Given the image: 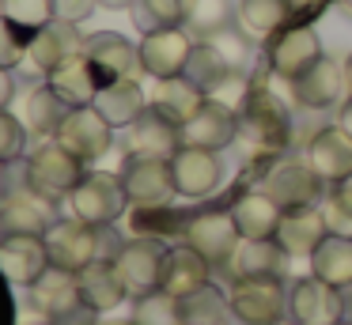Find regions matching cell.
Returning <instances> with one entry per match:
<instances>
[{"mask_svg": "<svg viewBox=\"0 0 352 325\" xmlns=\"http://www.w3.org/2000/svg\"><path fill=\"white\" fill-rule=\"evenodd\" d=\"M208 276H212V265H208L205 257H201L197 249L190 246V242H178V246H170L167 269H163V291H167V295L186 299L190 291L205 287Z\"/></svg>", "mask_w": 352, "mask_h": 325, "instance_id": "29", "label": "cell"}, {"mask_svg": "<svg viewBox=\"0 0 352 325\" xmlns=\"http://www.w3.org/2000/svg\"><path fill=\"white\" fill-rule=\"evenodd\" d=\"M57 201L34 193L23 181V189H8V197L0 201V212H4V231L8 234H46L50 227L57 223Z\"/></svg>", "mask_w": 352, "mask_h": 325, "instance_id": "20", "label": "cell"}, {"mask_svg": "<svg viewBox=\"0 0 352 325\" xmlns=\"http://www.w3.org/2000/svg\"><path fill=\"white\" fill-rule=\"evenodd\" d=\"M228 212H231V219H235L243 238H276V227H280V216H284V208L265 189H246V193H239Z\"/></svg>", "mask_w": 352, "mask_h": 325, "instance_id": "24", "label": "cell"}, {"mask_svg": "<svg viewBox=\"0 0 352 325\" xmlns=\"http://www.w3.org/2000/svg\"><path fill=\"white\" fill-rule=\"evenodd\" d=\"M220 151H205V148H190V144H182V148L170 155V170H175V189L178 197H186V201H201V197H208L216 186H220Z\"/></svg>", "mask_w": 352, "mask_h": 325, "instance_id": "18", "label": "cell"}, {"mask_svg": "<svg viewBox=\"0 0 352 325\" xmlns=\"http://www.w3.org/2000/svg\"><path fill=\"white\" fill-rule=\"evenodd\" d=\"M239 140V110L220 98H205L197 113L182 125V144L205 151H223Z\"/></svg>", "mask_w": 352, "mask_h": 325, "instance_id": "15", "label": "cell"}, {"mask_svg": "<svg viewBox=\"0 0 352 325\" xmlns=\"http://www.w3.org/2000/svg\"><path fill=\"white\" fill-rule=\"evenodd\" d=\"M288 249L280 246L276 238H243L231 257V276H284L288 269Z\"/></svg>", "mask_w": 352, "mask_h": 325, "instance_id": "31", "label": "cell"}, {"mask_svg": "<svg viewBox=\"0 0 352 325\" xmlns=\"http://www.w3.org/2000/svg\"><path fill=\"white\" fill-rule=\"evenodd\" d=\"M102 4H110V8H129L133 0H102Z\"/></svg>", "mask_w": 352, "mask_h": 325, "instance_id": "54", "label": "cell"}, {"mask_svg": "<svg viewBox=\"0 0 352 325\" xmlns=\"http://www.w3.org/2000/svg\"><path fill=\"white\" fill-rule=\"evenodd\" d=\"M228 27H235L231 0H186V30L193 38H212Z\"/></svg>", "mask_w": 352, "mask_h": 325, "instance_id": "37", "label": "cell"}, {"mask_svg": "<svg viewBox=\"0 0 352 325\" xmlns=\"http://www.w3.org/2000/svg\"><path fill=\"white\" fill-rule=\"evenodd\" d=\"M46 83H50V87H54L69 106H91L95 95L102 91V76L95 72V65L84 57V53L61 60V65H57L54 72L46 76Z\"/></svg>", "mask_w": 352, "mask_h": 325, "instance_id": "28", "label": "cell"}, {"mask_svg": "<svg viewBox=\"0 0 352 325\" xmlns=\"http://www.w3.org/2000/svg\"><path fill=\"white\" fill-rule=\"evenodd\" d=\"M27 151V125L19 121V113L0 110V163H16Z\"/></svg>", "mask_w": 352, "mask_h": 325, "instance_id": "45", "label": "cell"}, {"mask_svg": "<svg viewBox=\"0 0 352 325\" xmlns=\"http://www.w3.org/2000/svg\"><path fill=\"white\" fill-rule=\"evenodd\" d=\"M54 140L65 144V148L76 159H84V163H99L110 151V144H114V125H110L95 106H72Z\"/></svg>", "mask_w": 352, "mask_h": 325, "instance_id": "12", "label": "cell"}, {"mask_svg": "<svg viewBox=\"0 0 352 325\" xmlns=\"http://www.w3.org/2000/svg\"><path fill=\"white\" fill-rule=\"evenodd\" d=\"M182 302V317L186 325H223L231 314V295H223L220 287L208 280L205 287H197V291H190Z\"/></svg>", "mask_w": 352, "mask_h": 325, "instance_id": "36", "label": "cell"}, {"mask_svg": "<svg viewBox=\"0 0 352 325\" xmlns=\"http://www.w3.org/2000/svg\"><path fill=\"white\" fill-rule=\"evenodd\" d=\"M91 106H95V110H99L114 128H129L133 121H137L140 113L148 110V95H144V87H140L137 76H125V80L102 83V91L95 95Z\"/></svg>", "mask_w": 352, "mask_h": 325, "instance_id": "26", "label": "cell"}, {"mask_svg": "<svg viewBox=\"0 0 352 325\" xmlns=\"http://www.w3.org/2000/svg\"><path fill=\"white\" fill-rule=\"evenodd\" d=\"M182 76L197 83L205 95H216V91L231 80V76H243V72H231V68L223 65L220 53H216L205 38H197V45H193V53H190V60H186V72Z\"/></svg>", "mask_w": 352, "mask_h": 325, "instance_id": "35", "label": "cell"}, {"mask_svg": "<svg viewBox=\"0 0 352 325\" xmlns=\"http://www.w3.org/2000/svg\"><path fill=\"white\" fill-rule=\"evenodd\" d=\"M239 140L250 144L254 155L276 159L292 144V113L269 87H250L239 106Z\"/></svg>", "mask_w": 352, "mask_h": 325, "instance_id": "1", "label": "cell"}, {"mask_svg": "<svg viewBox=\"0 0 352 325\" xmlns=\"http://www.w3.org/2000/svg\"><path fill=\"white\" fill-rule=\"evenodd\" d=\"M31 38L23 27H16L12 19H4L0 15V68L4 72H12V68H19L27 60V49H31Z\"/></svg>", "mask_w": 352, "mask_h": 325, "instance_id": "44", "label": "cell"}, {"mask_svg": "<svg viewBox=\"0 0 352 325\" xmlns=\"http://www.w3.org/2000/svg\"><path fill=\"white\" fill-rule=\"evenodd\" d=\"M326 234H329V223L322 216V204L288 208L280 216V227H276V242L288 249V257H311Z\"/></svg>", "mask_w": 352, "mask_h": 325, "instance_id": "22", "label": "cell"}, {"mask_svg": "<svg viewBox=\"0 0 352 325\" xmlns=\"http://www.w3.org/2000/svg\"><path fill=\"white\" fill-rule=\"evenodd\" d=\"M292 8L288 0H239L235 8V27L250 42H269L280 27H288Z\"/></svg>", "mask_w": 352, "mask_h": 325, "instance_id": "33", "label": "cell"}, {"mask_svg": "<svg viewBox=\"0 0 352 325\" xmlns=\"http://www.w3.org/2000/svg\"><path fill=\"white\" fill-rule=\"evenodd\" d=\"M95 4H99V0H54V12H57V19H65V23H84L87 15L95 12Z\"/></svg>", "mask_w": 352, "mask_h": 325, "instance_id": "46", "label": "cell"}, {"mask_svg": "<svg viewBox=\"0 0 352 325\" xmlns=\"http://www.w3.org/2000/svg\"><path fill=\"white\" fill-rule=\"evenodd\" d=\"M84 174H87V163L72 155L65 144H57L54 136H46V140L27 155V166H23V181L34 193L50 197V201H65V197L84 181Z\"/></svg>", "mask_w": 352, "mask_h": 325, "instance_id": "2", "label": "cell"}, {"mask_svg": "<svg viewBox=\"0 0 352 325\" xmlns=\"http://www.w3.org/2000/svg\"><path fill=\"white\" fill-rule=\"evenodd\" d=\"M84 57L95 65V72L102 76V83L144 72V68H140V45H133L129 38L118 34V30H95V34H87L84 38Z\"/></svg>", "mask_w": 352, "mask_h": 325, "instance_id": "17", "label": "cell"}, {"mask_svg": "<svg viewBox=\"0 0 352 325\" xmlns=\"http://www.w3.org/2000/svg\"><path fill=\"white\" fill-rule=\"evenodd\" d=\"M341 91H344V68H341V60L326 57V53H322L299 80H292V98H296L303 110L337 106L341 102Z\"/></svg>", "mask_w": 352, "mask_h": 325, "instance_id": "21", "label": "cell"}, {"mask_svg": "<svg viewBox=\"0 0 352 325\" xmlns=\"http://www.w3.org/2000/svg\"><path fill=\"white\" fill-rule=\"evenodd\" d=\"M341 325H344V322H341Z\"/></svg>", "mask_w": 352, "mask_h": 325, "instance_id": "57", "label": "cell"}, {"mask_svg": "<svg viewBox=\"0 0 352 325\" xmlns=\"http://www.w3.org/2000/svg\"><path fill=\"white\" fill-rule=\"evenodd\" d=\"M326 4H329V0H288L292 19H299V23H311L314 15H322V12H326Z\"/></svg>", "mask_w": 352, "mask_h": 325, "instance_id": "47", "label": "cell"}, {"mask_svg": "<svg viewBox=\"0 0 352 325\" xmlns=\"http://www.w3.org/2000/svg\"><path fill=\"white\" fill-rule=\"evenodd\" d=\"M12 98H16V80H12V72L0 68V110H8Z\"/></svg>", "mask_w": 352, "mask_h": 325, "instance_id": "48", "label": "cell"}, {"mask_svg": "<svg viewBox=\"0 0 352 325\" xmlns=\"http://www.w3.org/2000/svg\"><path fill=\"white\" fill-rule=\"evenodd\" d=\"M76 284H80V295H84L87 302H91L99 314H107V310L122 306L125 299H129V291H125L122 284V272H118L114 257H95L87 269L76 272Z\"/></svg>", "mask_w": 352, "mask_h": 325, "instance_id": "27", "label": "cell"}, {"mask_svg": "<svg viewBox=\"0 0 352 325\" xmlns=\"http://www.w3.org/2000/svg\"><path fill=\"white\" fill-rule=\"evenodd\" d=\"M322 216H326V223L333 234H349L352 238V178H344V181H337V186L326 189Z\"/></svg>", "mask_w": 352, "mask_h": 325, "instance_id": "42", "label": "cell"}, {"mask_svg": "<svg viewBox=\"0 0 352 325\" xmlns=\"http://www.w3.org/2000/svg\"><path fill=\"white\" fill-rule=\"evenodd\" d=\"M231 317L239 325H280L288 310L284 276H243L231 284Z\"/></svg>", "mask_w": 352, "mask_h": 325, "instance_id": "5", "label": "cell"}, {"mask_svg": "<svg viewBox=\"0 0 352 325\" xmlns=\"http://www.w3.org/2000/svg\"><path fill=\"white\" fill-rule=\"evenodd\" d=\"M65 201H69L72 216L91 227H114L125 216V208H129V193L122 186V174H102V170L84 174V181Z\"/></svg>", "mask_w": 352, "mask_h": 325, "instance_id": "3", "label": "cell"}, {"mask_svg": "<svg viewBox=\"0 0 352 325\" xmlns=\"http://www.w3.org/2000/svg\"><path fill=\"white\" fill-rule=\"evenodd\" d=\"M118 174H122V186H125V193H129L133 208H163V204H170L178 197L170 159L129 155V151H125V163Z\"/></svg>", "mask_w": 352, "mask_h": 325, "instance_id": "6", "label": "cell"}, {"mask_svg": "<svg viewBox=\"0 0 352 325\" xmlns=\"http://www.w3.org/2000/svg\"><path fill=\"white\" fill-rule=\"evenodd\" d=\"M208 45H212L216 53L223 57V65L231 68V72H243L246 68V60H250V38L243 34L239 27H228V30H220V34H212V38H205Z\"/></svg>", "mask_w": 352, "mask_h": 325, "instance_id": "43", "label": "cell"}, {"mask_svg": "<svg viewBox=\"0 0 352 325\" xmlns=\"http://www.w3.org/2000/svg\"><path fill=\"white\" fill-rule=\"evenodd\" d=\"M182 242H190V246L197 249L212 269H231V257H235L243 234H239L231 212L212 208V212H197V216H190Z\"/></svg>", "mask_w": 352, "mask_h": 325, "instance_id": "9", "label": "cell"}, {"mask_svg": "<svg viewBox=\"0 0 352 325\" xmlns=\"http://www.w3.org/2000/svg\"><path fill=\"white\" fill-rule=\"evenodd\" d=\"M341 4H344V8H352V0H341Z\"/></svg>", "mask_w": 352, "mask_h": 325, "instance_id": "56", "label": "cell"}, {"mask_svg": "<svg viewBox=\"0 0 352 325\" xmlns=\"http://www.w3.org/2000/svg\"><path fill=\"white\" fill-rule=\"evenodd\" d=\"M140 68L152 80H170V76L186 72V60L193 53V34L186 27H170V30H155V34L140 38Z\"/></svg>", "mask_w": 352, "mask_h": 325, "instance_id": "14", "label": "cell"}, {"mask_svg": "<svg viewBox=\"0 0 352 325\" xmlns=\"http://www.w3.org/2000/svg\"><path fill=\"white\" fill-rule=\"evenodd\" d=\"M307 261H311V272L318 280L341 287V291H349V287H352V238H349V234H333V231H329Z\"/></svg>", "mask_w": 352, "mask_h": 325, "instance_id": "34", "label": "cell"}, {"mask_svg": "<svg viewBox=\"0 0 352 325\" xmlns=\"http://www.w3.org/2000/svg\"><path fill=\"white\" fill-rule=\"evenodd\" d=\"M4 234H8V231H4V212H0V238H4Z\"/></svg>", "mask_w": 352, "mask_h": 325, "instance_id": "55", "label": "cell"}, {"mask_svg": "<svg viewBox=\"0 0 352 325\" xmlns=\"http://www.w3.org/2000/svg\"><path fill=\"white\" fill-rule=\"evenodd\" d=\"M4 166H8V163H0V201L8 197V170H4Z\"/></svg>", "mask_w": 352, "mask_h": 325, "instance_id": "51", "label": "cell"}, {"mask_svg": "<svg viewBox=\"0 0 352 325\" xmlns=\"http://www.w3.org/2000/svg\"><path fill=\"white\" fill-rule=\"evenodd\" d=\"M322 57V42L311 23H288L265 42V65L276 80H299Z\"/></svg>", "mask_w": 352, "mask_h": 325, "instance_id": "8", "label": "cell"}, {"mask_svg": "<svg viewBox=\"0 0 352 325\" xmlns=\"http://www.w3.org/2000/svg\"><path fill=\"white\" fill-rule=\"evenodd\" d=\"M299 159H303L326 186H337V181L352 178V136L344 133L341 125H326L314 136H307Z\"/></svg>", "mask_w": 352, "mask_h": 325, "instance_id": "13", "label": "cell"}, {"mask_svg": "<svg viewBox=\"0 0 352 325\" xmlns=\"http://www.w3.org/2000/svg\"><path fill=\"white\" fill-rule=\"evenodd\" d=\"M344 91L352 95V53H349V60H344Z\"/></svg>", "mask_w": 352, "mask_h": 325, "instance_id": "52", "label": "cell"}, {"mask_svg": "<svg viewBox=\"0 0 352 325\" xmlns=\"http://www.w3.org/2000/svg\"><path fill=\"white\" fill-rule=\"evenodd\" d=\"M258 189H265V193L273 197V201L280 204L284 212H288V208L322 204V201H326V189H329V186L303 163V159H280V155H276Z\"/></svg>", "mask_w": 352, "mask_h": 325, "instance_id": "7", "label": "cell"}, {"mask_svg": "<svg viewBox=\"0 0 352 325\" xmlns=\"http://www.w3.org/2000/svg\"><path fill=\"white\" fill-rule=\"evenodd\" d=\"M167 254H170V246L163 238H152V234H137V238L122 242L114 265L122 272V284L129 291V299H144V295L160 291L163 269H167Z\"/></svg>", "mask_w": 352, "mask_h": 325, "instance_id": "4", "label": "cell"}, {"mask_svg": "<svg viewBox=\"0 0 352 325\" xmlns=\"http://www.w3.org/2000/svg\"><path fill=\"white\" fill-rule=\"evenodd\" d=\"M288 317L296 325H341L344 322V291L311 272V276L292 284Z\"/></svg>", "mask_w": 352, "mask_h": 325, "instance_id": "11", "label": "cell"}, {"mask_svg": "<svg viewBox=\"0 0 352 325\" xmlns=\"http://www.w3.org/2000/svg\"><path fill=\"white\" fill-rule=\"evenodd\" d=\"M129 12H133V27L140 34L186 27V0H133Z\"/></svg>", "mask_w": 352, "mask_h": 325, "instance_id": "38", "label": "cell"}, {"mask_svg": "<svg viewBox=\"0 0 352 325\" xmlns=\"http://www.w3.org/2000/svg\"><path fill=\"white\" fill-rule=\"evenodd\" d=\"M31 291V310H38L42 317H50V322H57L61 314H69L72 306H80V302H87L84 295H80V284H76V272L69 269H57V265H50L46 272H42V280L34 287H27Z\"/></svg>", "mask_w": 352, "mask_h": 325, "instance_id": "25", "label": "cell"}, {"mask_svg": "<svg viewBox=\"0 0 352 325\" xmlns=\"http://www.w3.org/2000/svg\"><path fill=\"white\" fill-rule=\"evenodd\" d=\"M133 322L137 325H186L182 302L160 287V291L144 295V299H133Z\"/></svg>", "mask_w": 352, "mask_h": 325, "instance_id": "40", "label": "cell"}, {"mask_svg": "<svg viewBox=\"0 0 352 325\" xmlns=\"http://www.w3.org/2000/svg\"><path fill=\"white\" fill-rule=\"evenodd\" d=\"M46 249H50V265L80 272V269H87L95 257H102V231L91 223H84V219H76V216L57 219L46 231Z\"/></svg>", "mask_w": 352, "mask_h": 325, "instance_id": "10", "label": "cell"}, {"mask_svg": "<svg viewBox=\"0 0 352 325\" xmlns=\"http://www.w3.org/2000/svg\"><path fill=\"white\" fill-rule=\"evenodd\" d=\"M99 325H137L133 317H114V322H99Z\"/></svg>", "mask_w": 352, "mask_h": 325, "instance_id": "53", "label": "cell"}, {"mask_svg": "<svg viewBox=\"0 0 352 325\" xmlns=\"http://www.w3.org/2000/svg\"><path fill=\"white\" fill-rule=\"evenodd\" d=\"M50 269L46 234H4L0 238V272L16 287H34Z\"/></svg>", "mask_w": 352, "mask_h": 325, "instance_id": "16", "label": "cell"}, {"mask_svg": "<svg viewBox=\"0 0 352 325\" xmlns=\"http://www.w3.org/2000/svg\"><path fill=\"white\" fill-rule=\"evenodd\" d=\"M205 98L208 95L193 80H186V76H170V80H155V91H152V98H148V106H155L163 117H170L178 128H182L186 121L205 106Z\"/></svg>", "mask_w": 352, "mask_h": 325, "instance_id": "32", "label": "cell"}, {"mask_svg": "<svg viewBox=\"0 0 352 325\" xmlns=\"http://www.w3.org/2000/svg\"><path fill=\"white\" fill-rule=\"evenodd\" d=\"M186 223L190 216L175 212L170 204L163 208H133L129 212V227L137 234H152V238H170V234H186Z\"/></svg>", "mask_w": 352, "mask_h": 325, "instance_id": "39", "label": "cell"}, {"mask_svg": "<svg viewBox=\"0 0 352 325\" xmlns=\"http://www.w3.org/2000/svg\"><path fill=\"white\" fill-rule=\"evenodd\" d=\"M84 38L80 34V23H65V19H54L46 23V27L38 30V34L31 38V49H27V65L34 68V72L50 76L61 60L76 57V53H84Z\"/></svg>", "mask_w": 352, "mask_h": 325, "instance_id": "19", "label": "cell"}, {"mask_svg": "<svg viewBox=\"0 0 352 325\" xmlns=\"http://www.w3.org/2000/svg\"><path fill=\"white\" fill-rule=\"evenodd\" d=\"M0 15L12 19L16 27H23L27 34H38L46 23L57 19L54 0H0Z\"/></svg>", "mask_w": 352, "mask_h": 325, "instance_id": "41", "label": "cell"}, {"mask_svg": "<svg viewBox=\"0 0 352 325\" xmlns=\"http://www.w3.org/2000/svg\"><path fill=\"white\" fill-rule=\"evenodd\" d=\"M178 148H182V128L170 117H163L155 106H148V110L129 125V155L170 159Z\"/></svg>", "mask_w": 352, "mask_h": 325, "instance_id": "23", "label": "cell"}, {"mask_svg": "<svg viewBox=\"0 0 352 325\" xmlns=\"http://www.w3.org/2000/svg\"><path fill=\"white\" fill-rule=\"evenodd\" d=\"M19 325H54L50 317H42L38 310H31V317H19Z\"/></svg>", "mask_w": 352, "mask_h": 325, "instance_id": "50", "label": "cell"}, {"mask_svg": "<svg viewBox=\"0 0 352 325\" xmlns=\"http://www.w3.org/2000/svg\"><path fill=\"white\" fill-rule=\"evenodd\" d=\"M69 110L72 106L65 102L50 83H34L23 95V102H19V121H23L27 133H34V136H57V128L69 117Z\"/></svg>", "mask_w": 352, "mask_h": 325, "instance_id": "30", "label": "cell"}, {"mask_svg": "<svg viewBox=\"0 0 352 325\" xmlns=\"http://www.w3.org/2000/svg\"><path fill=\"white\" fill-rule=\"evenodd\" d=\"M333 125H341V128H344V133H349V136H352V95H349V98H344V102H341V106H337V121H333Z\"/></svg>", "mask_w": 352, "mask_h": 325, "instance_id": "49", "label": "cell"}]
</instances>
